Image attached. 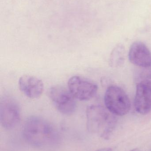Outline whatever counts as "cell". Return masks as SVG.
I'll use <instances>...</instances> for the list:
<instances>
[{
  "label": "cell",
  "instance_id": "cell-8",
  "mask_svg": "<svg viewBox=\"0 0 151 151\" xmlns=\"http://www.w3.org/2000/svg\"><path fill=\"white\" fill-rule=\"evenodd\" d=\"M129 59L132 64L139 67H151V53L142 42H135L132 44L129 52Z\"/></svg>",
  "mask_w": 151,
  "mask_h": 151
},
{
  "label": "cell",
  "instance_id": "cell-1",
  "mask_svg": "<svg viewBox=\"0 0 151 151\" xmlns=\"http://www.w3.org/2000/svg\"><path fill=\"white\" fill-rule=\"evenodd\" d=\"M23 135L25 141L35 147L50 146L58 139V134L53 126L37 116H32L27 119L23 127Z\"/></svg>",
  "mask_w": 151,
  "mask_h": 151
},
{
  "label": "cell",
  "instance_id": "cell-4",
  "mask_svg": "<svg viewBox=\"0 0 151 151\" xmlns=\"http://www.w3.org/2000/svg\"><path fill=\"white\" fill-rule=\"evenodd\" d=\"M68 88L75 99L87 101L95 96L98 86L88 78L80 76H74L68 81Z\"/></svg>",
  "mask_w": 151,
  "mask_h": 151
},
{
  "label": "cell",
  "instance_id": "cell-10",
  "mask_svg": "<svg viewBox=\"0 0 151 151\" xmlns=\"http://www.w3.org/2000/svg\"><path fill=\"white\" fill-rule=\"evenodd\" d=\"M125 60V49L122 45H118L111 52L110 56L111 65L118 67L123 64Z\"/></svg>",
  "mask_w": 151,
  "mask_h": 151
},
{
  "label": "cell",
  "instance_id": "cell-9",
  "mask_svg": "<svg viewBox=\"0 0 151 151\" xmlns=\"http://www.w3.org/2000/svg\"><path fill=\"white\" fill-rule=\"evenodd\" d=\"M20 89L27 97L31 99L40 97L43 93L44 85L41 80L33 76H22L19 80Z\"/></svg>",
  "mask_w": 151,
  "mask_h": 151
},
{
  "label": "cell",
  "instance_id": "cell-12",
  "mask_svg": "<svg viewBox=\"0 0 151 151\" xmlns=\"http://www.w3.org/2000/svg\"><path fill=\"white\" fill-rule=\"evenodd\" d=\"M130 151H142L141 150L139 149H134V150H132Z\"/></svg>",
  "mask_w": 151,
  "mask_h": 151
},
{
  "label": "cell",
  "instance_id": "cell-2",
  "mask_svg": "<svg viewBox=\"0 0 151 151\" xmlns=\"http://www.w3.org/2000/svg\"><path fill=\"white\" fill-rule=\"evenodd\" d=\"M86 114L88 131L98 134L102 138L108 140L117 124L115 115L107 108L97 105L88 106Z\"/></svg>",
  "mask_w": 151,
  "mask_h": 151
},
{
  "label": "cell",
  "instance_id": "cell-5",
  "mask_svg": "<svg viewBox=\"0 0 151 151\" xmlns=\"http://www.w3.org/2000/svg\"><path fill=\"white\" fill-rule=\"evenodd\" d=\"M49 97L57 110L64 114L71 115L76 109L75 99L69 90L61 86L51 87L49 90Z\"/></svg>",
  "mask_w": 151,
  "mask_h": 151
},
{
  "label": "cell",
  "instance_id": "cell-6",
  "mask_svg": "<svg viewBox=\"0 0 151 151\" xmlns=\"http://www.w3.org/2000/svg\"><path fill=\"white\" fill-rule=\"evenodd\" d=\"M20 119V108L17 101L10 97H4L0 102V123L7 129L15 128Z\"/></svg>",
  "mask_w": 151,
  "mask_h": 151
},
{
  "label": "cell",
  "instance_id": "cell-7",
  "mask_svg": "<svg viewBox=\"0 0 151 151\" xmlns=\"http://www.w3.org/2000/svg\"><path fill=\"white\" fill-rule=\"evenodd\" d=\"M135 108L140 114L151 111V81H143L137 84L134 99Z\"/></svg>",
  "mask_w": 151,
  "mask_h": 151
},
{
  "label": "cell",
  "instance_id": "cell-3",
  "mask_svg": "<svg viewBox=\"0 0 151 151\" xmlns=\"http://www.w3.org/2000/svg\"><path fill=\"white\" fill-rule=\"evenodd\" d=\"M106 108L113 114L122 116L127 114L131 108L130 99L126 93L118 86L107 88L104 96Z\"/></svg>",
  "mask_w": 151,
  "mask_h": 151
},
{
  "label": "cell",
  "instance_id": "cell-11",
  "mask_svg": "<svg viewBox=\"0 0 151 151\" xmlns=\"http://www.w3.org/2000/svg\"><path fill=\"white\" fill-rule=\"evenodd\" d=\"M95 151H112V149L110 148H105L99 149Z\"/></svg>",
  "mask_w": 151,
  "mask_h": 151
}]
</instances>
